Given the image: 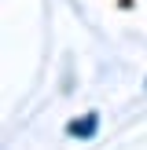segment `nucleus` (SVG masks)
<instances>
[{"mask_svg":"<svg viewBox=\"0 0 147 150\" xmlns=\"http://www.w3.org/2000/svg\"><path fill=\"white\" fill-rule=\"evenodd\" d=\"M70 132H74L77 139H88V136L96 132V117H85V121H74V125H70Z\"/></svg>","mask_w":147,"mask_h":150,"instance_id":"1","label":"nucleus"}]
</instances>
